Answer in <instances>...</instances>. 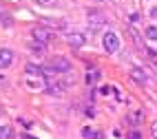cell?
Returning a JSON list of instances; mask_svg holds the SVG:
<instances>
[{"instance_id": "6da1fadb", "label": "cell", "mask_w": 157, "mask_h": 139, "mask_svg": "<svg viewBox=\"0 0 157 139\" xmlns=\"http://www.w3.org/2000/svg\"><path fill=\"white\" fill-rule=\"evenodd\" d=\"M49 69L56 73H60V75H67V73H71V62L67 60V58H60V55H56V58H51V62H49Z\"/></svg>"}, {"instance_id": "7a4b0ae2", "label": "cell", "mask_w": 157, "mask_h": 139, "mask_svg": "<svg viewBox=\"0 0 157 139\" xmlns=\"http://www.w3.org/2000/svg\"><path fill=\"white\" fill-rule=\"evenodd\" d=\"M47 77L44 75H29L25 73V86L29 91H47Z\"/></svg>"}, {"instance_id": "3957f363", "label": "cell", "mask_w": 157, "mask_h": 139, "mask_svg": "<svg viewBox=\"0 0 157 139\" xmlns=\"http://www.w3.org/2000/svg\"><path fill=\"white\" fill-rule=\"evenodd\" d=\"M33 38H36V42H40V44L47 47L51 40H56V31H51L47 27H36L33 29Z\"/></svg>"}, {"instance_id": "277c9868", "label": "cell", "mask_w": 157, "mask_h": 139, "mask_svg": "<svg viewBox=\"0 0 157 139\" xmlns=\"http://www.w3.org/2000/svg\"><path fill=\"white\" fill-rule=\"evenodd\" d=\"M104 27V13L102 11H95V9H89V29L91 31H100Z\"/></svg>"}, {"instance_id": "5b68a950", "label": "cell", "mask_w": 157, "mask_h": 139, "mask_svg": "<svg viewBox=\"0 0 157 139\" xmlns=\"http://www.w3.org/2000/svg\"><path fill=\"white\" fill-rule=\"evenodd\" d=\"M104 49H106V53H117V49H120V38L115 36V33H104Z\"/></svg>"}, {"instance_id": "8992f818", "label": "cell", "mask_w": 157, "mask_h": 139, "mask_svg": "<svg viewBox=\"0 0 157 139\" xmlns=\"http://www.w3.org/2000/svg\"><path fill=\"white\" fill-rule=\"evenodd\" d=\"M13 62V51L11 49H0V69H9Z\"/></svg>"}, {"instance_id": "52a82bcc", "label": "cell", "mask_w": 157, "mask_h": 139, "mask_svg": "<svg viewBox=\"0 0 157 139\" xmlns=\"http://www.w3.org/2000/svg\"><path fill=\"white\" fill-rule=\"evenodd\" d=\"M131 77L137 82V84H146V80H148V77H146V73H144L142 69H137V66L131 69Z\"/></svg>"}, {"instance_id": "ba28073f", "label": "cell", "mask_w": 157, "mask_h": 139, "mask_svg": "<svg viewBox=\"0 0 157 139\" xmlns=\"http://www.w3.org/2000/svg\"><path fill=\"white\" fill-rule=\"evenodd\" d=\"M67 40H69V44H71L73 49H80L82 44H84V38H82L80 33H71V36H69Z\"/></svg>"}, {"instance_id": "9c48e42d", "label": "cell", "mask_w": 157, "mask_h": 139, "mask_svg": "<svg viewBox=\"0 0 157 139\" xmlns=\"http://www.w3.org/2000/svg\"><path fill=\"white\" fill-rule=\"evenodd\" d=\"M128 122H131L133 126L142 124V122H144V113H142V111H133V113H128Z\"/></svg>"}, {"instance_id": "30bf717a", "label": "cell", "mask_w": 157, "mask_h": 139, "mask_svg": "<svg viewBox=\"0 0 157 139\" xmlns=\"http://www.w3.org/2000/svg\"><path fill=\"white\" fill-rule=\"evenodd\" d=\"M98 80H100V71L98 69H93V71L86 73V84H89V86H95Z\"/></svg>"}, {"instance_id": "8fae6325", "label": "cell", "mask_w": 157, "mask_h": 139, "mask_svg": "<svg viewBox=\"0 0 157 139\" xmlns=\"http://www.w3.org/2000/svg\"><path fill=\"white\" fill-rule=\"evenodd\" d=\"M0 139H13V128L11 126H0Z\"/></svg>"}, {"instance_id": "7c38bea8", "label": "cell", "mask_w": 157, "mask_h": 139, "mask_svg": "<svg viewBox=\"0 0 157 139\" xmlns=\"http://www.w3.org/2000/svg\"><path fill=\"white\" fill-rule=\"evenodd\" d=\"M44 51H47V47L40 44V42H33V44H31V53H33V55H38V58H42Z\"/></svg>"}, {"instance_id": "4fadbf2b", "label": "cell", "mask_w": 157, "mask_h": 139, "mask_svg": "<svg viewBox=\"0 0 157 139\" xmlns=\"http://www.w3.org/2000/svg\"><path fill=\"white\" fill-rule=\"evenodd\" d=\"M25 73H29V75H42V66H38V64L29 62V64H27V71H25Z\"/></svg>"}, {"instance_id": "5bb4252c", "label": "cell", "mask_w": 157, "mask_h": 139, "mask_svg": "<svg viewBox=\"0 0 157 139\" xmlns=\"http://www.w3.org/2000/svg\"><path fill=\"white\" fill-rule=\"evenodd\" d=\"M144 36H146V40H157V27H148V29H146L144 31Z\"/></svg>"}, {"instance_id": "9a60e30c", "label": "cell", "mask_w": 157, "mask_h": 139, "mask_svg": "<svg viewBox=\"0 0 157 139\" xmlns=\"http://www.w3.org/2000/svg\"><path fill=\"white\" fill-rule=\"evenodd\" d=\"M42 22H44V24H51V27H56V29H64V24H67L64 20H47V18L42 20Z\"/></svg>"}, {"instance_id": "2e32d148", "label": "cell", "mask_w": 157, "mask_h": 139, "mask_svg": "<svg viewBox=\"0 0 157 139\" xmlns=\"http://www.w3.org/2000/svg\"><path fill=\"white\" fill-rule=\"evenodd\" d=\"M36 2H38L40 7H47V9H49V7H56L58 0H36Z\"/></svg>"}, {"instance_id": "e0dca14e", "label": "cell", "mask_w": 157, "mask_h": 139, "mask_svg": "<svg viewBox=\"0 0 157 139\" xmlns=\"http://www.w3.org/2000/svg\"><path fill=\"white\" fill-rule=\"evenodd\" d=\"M128 33H131V36H133V40H135V42H137V44L142 47V40H140V33H137V31H135V27H131V29H128Z\"/></svg>"}, {"instance_id": "ac0fdd59", "label": "cell", "mask_w": 157, "mask_h": 139, "mask_svg": "<svg viewBox=\"0 0 157 139\" xmlns=\"http://www.w3.org/2000/svg\"><path fill=\"white\" fill-rule=\"evenodd\" d=\"M93 133H95V130H91L89 126H84V128H82V137H84V139H91V137H93Z\"/></svg>"}, {"instance_id": "d6986e66", "label": "cell", "mask_w": 157, "mask_h": 139, "mask_svg": "<svg viewBox=\"0 0 157 139\" xmlns=\"http://www.w3.org/2000/svg\"><path fill=\"white\" fill-rule=\"evenodd\" d=\"M100 91H102V95H113V93H115V88H113V86H102Z\"/></svg>"}, {"instance_id": "ffe728a7", "label": "cell", "mask_w": 157, "mask_h": 139, "mask_svg": "<svg viewBox=\"0 0 157 139\" xmlns=\"http://www.w3.org/2000/svg\"><path fill=\"white\" fill-rule=\"evenodd\" d=\"M151 135H153V139H157V122H153V126H151Z\"/></svg>"}, {"instance_id": "44dd1931", "label": "cell", "mask_w": 157, "mask_h": 139, "mask_svg": "<svg viewBox=\"0 0 157 139\" xmlns=\"http://www.w3.org/2000/svg\"><path fill=\"white\" fill-rule=\"evenodd\" d=\"M128 139H142V135H140V133H137V130H133V133H131V135H128Z\"/></svg>"}, {"instance_id": "7402d4cb", "label": "cell", "mask_w": 157, "mask_h": 139, "mask_svg": "<svg viewBox=\"0 0 157 139\" xmlns=\"http://www.w3.org/2000/svg\"><path fill=\"white\" fill-rule=\"evenodd\" d=\"M20 122H22L25 128H31V126H33V122H29V119H20Z\"/></svg>"}, {"instance_id": "603a6c76", "label": "cell", "mask_w": 157, "mask_h": 139, "mask_svg": "<svg viewBox=\"0 0 157 139\" xmlns=\"http://www.w3.org/2000/svg\"><path fill=\"white\" fill-rule=\"evenodd\" d=\"M91 139H104V133H98V130H95V133H93V137H91Z\"/></svg>"}, {"instance_id": "cb8c5ba5", "label": "cell", "mask_w": 157, "mask_h": 139, "mask_svg": "<svg viewBox=\"0 0 157 139\" xmlns=\"http://www.w3.org/2000/svg\"><path fill=\"white\" fill-rule=\"evenodd\" d=\"M5 86H7V77L0 75V88H5Z\"/></svg>"}, {"instance_id": "d4e9b609", "label": "cell", "mask_w": 157, "mask_h": 139, "mask_svg": "<svg viewBox=\"0 0 157 139\" xmlns=\"http://www.w3.org/2000/svg\"><path fill=\"white\" fill-rule=\"evenodd\" d=\"M151 18H157V7H153V9H151Z\"/></svg>"}, {"instance_id": "484cf974", "label": "cell", "mask_w": 157, "mask_h": 139, "mask_svg": "<svg viewBox=\"0 0 157 139\" xmlns=\"http://www.w3.org/2000/svg\"><path fill=\"white\" fill-rule=\"evenodd\" d=\"M20 139H36V137H33V135H22Z\"/></svg>"}, {"instance_id": "4316f807", "label": "cell", "mask_w": 157, "mask_h": 139, "mask_svg": "<svg viewBox=\"0 0 157 139\" xmlns=\"http://www.w3.org/2000/svg\"><path fill=\"white\" fill-rule=\"evenodd\" d=\"M0 115H2V106H0Z\"/></svg>"}, {"instance_id": "83f0119b", "label": "cell", "mask_w": 157, "mask_h": 139, "mask_svg": "<svg viewBox=\"0 0 157 139\" xmlns=\"http://www.w3.org/2000/svg\"><path fill=\"white\" fill-rule=\"evenodd\" d=\"M100 2H102V0H100Z\"/></svg>"}]
</instances>
